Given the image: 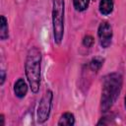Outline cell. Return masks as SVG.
<instances>
[{"instance_id": "obj_8", "label": "cell", "mask_w": 126, "mask_h": 126, "mask_svg": "<svg viewBox=\"0 0 126 126\" xmlns=\"http://www.w3.org/2000/svg\"><path fill=\"white\" fill-rule=\"evenodd\" d=\"M57 125H59V126H73V125H75L74 114L71 112H64L60 116V118L57 122Z\"/></svg>"}, {"instance_id": "obj_10", "label": "cell", "mask_w": 126, "mask_h": 126, "mask_svg": "<svg viewBox=\"0 0 126 126\" xmlns=\"http://www.w3.org/2000/svg\"><path fill=\"white\" fill-rule=\"evenodd\" d=\"M103 61H104V59L101 58V57H99V56L94 57L90 61V63H89L90 70L93 71V72H98L100 70V68L102 67V65H103Z\"/></svg>"}, {"instance_id": "obj_9", "label": "cell", "mask_w": 126, "mask_h": 126, "mask_svg": "<svg viewBox=\"0 0 126 126\" xmlns=\"http://www.w3.org/2000/svg\"><path fill=\"white\" fill-rule=\"evenodd\" d=\"M9 37V28H8V20L4 15L0 17V38L1 40H6Z\"/></svg>"}, {"instance_id": "obj_7", "label": "cell", "mask_w": 126, "mask_h": 126, "mask_svg": "<svg viewBox=\"0 0 126 126\" xmlns=\"http://www.w3.org/2000/svg\"><path fill=\"white\" fill-rule=\"evenodd\" d=\"M114 1L113 0H100L98 4V11L102 16H108L113 12Z\"/></svg>"}, {"instance_id": "obj_12", "label": "cell", "mask_w": 126, "mask_h": 126, "mask_svg": "<svg viewBox=\"0 0 126 126\" xmlns=\"http://www.w3.org/2000/svg\"><path fill=\"white\" fill-rule=\"evenodd\" d=\"M83 45L86 47H92L94 44V37L92 35H85L83 38Z\"/></svg>"}, {"instance_id": "obj_13", "label": "cell", "mask_w": 126, "mask_h": 126, "mask_svg": "<svg viewBox=\"0 0 126 126\" xmlns=\"http://www.w3.org/2000/svg\"><path fill=\"white\" fill-rule=\"evenodd\" d=\"M5 78H6V73L4 70H1V81H0V85L3 86L4 82H5Z\"/></svg>"}, {"instance_id": "obj_2", "label": "cell", "mask_w": 126, "mask_h": 126, "mask_svg": "<svg viewBox=\"0 0 126 126\" xmlns=\"http://www.w3.org/2000/svg\"><path fill=\"white\" fill-rule=\"evenodd\" d=\"M41 60L42 55L36 47H31L25 61V73L29 86L33 94H37L41 82Z\"/></svg>"}, {"instance_id": "obj_15", "label": "cell", "mask_w": 126, "mask_h": 126, "mask_svg": "<svg viewBox=\"0 0 126 126\" xmlns=\"http://www.w3.org/2000/svg\"><path fill=\"white\" fill-rule=\"evenodd\" d=\"M124 105H125V108H126V95H125V100H124Z\"/></svg>"}, {"instance_id": "obj_4", "label": "cell", "mask_w": 126, "mask_h": 126, "mask_svg": "<svg viewBox=\"0 0 126 126\" xmlns=\"http://www.w3.org/2000/svg\"><path fill=\"white\" fill-rule=\"evenodd\" d=\"M52 100H53V93L51 90H47L42 97L40 98L37 109H36V121L39 124H43L45 121L48 120L51 107H52Z\"/></svg>"}, {"instance_id": "obj_3", "label": "cell", "mask_w": 126, "mask_h": 126, "mask_svg": "<svg viewBox=\"0 0 126 126\" xmlns=\"http://www.w3.org/2000/svg\"><path fill=\"white\" fill-rule=\"evenodd\" d=\"M65 15V3L64 0H53L52 3V32L53 38L56 44H60L64 35V17Z\"/></svg>"}, {"instance_id": "obj_6", "label": "cell", "mask_w": 126, "mask_h": 126, "mask_svg": "<svg viewBox=\"0 0 126 126\" xmlns=\"http://www.w3.org/2000/svg\"><path fill=\"white\" fill-rule=\"evenodd\" d=\"M29 83H27L23 78H19L13 87V91L15 95L18 98H24L27 94H28V90H29Z\"/></svg>"}, {"instance_id": "obj_1", "label": "cell", "mask_w": 126, "mask_h": 126, "mask_svg": "<svg viewBox=\"0 0 126 126\" xmlns=\"http://www.w3.org/2000/svg\"><path fill=\"white\" fill-rule=\"evenodd\" d=\"M123 85V77L118 72H113L103 78L100 108L102 112H107L117 100Z\"/></svg>"}, {"instance_id": "obj_5", "label": "cell", "mask_w": 126, "mask_h": 126, "mask_svg": "<svg viewBox=\"0 0 126 126\" xmlns=\"http://www.w3.org/2000/svg\"><path fill=\"white\" fill-rule=\"evenodd\" d=\"M97 37L99 44L102 48H108L111 45L112 42V37H113V31L111 25L103 21L99 24L97 28Z\"/></svg>"}, {"instance_id": "obj_11", "label": "cell", "mask_w": 126, "mask_h": 126, "mask_svg": "<svg viewBox=\"0 0 126 126\" xmlns=\"http://www.w3.org/2000/svg\"><path fill=\"white\" fill-rule=\"evenodd\" d=\"M90 5V0H73V6L76 11L84 12L88 9Z\"/></svg>"}, {"instance_id": "obj_14", "label": "cell", "mask_w": 126, "mask_h": 126, "mask_svg": "<svg viewBox=\"0 0 126 126\" xmlns=\"http://www.w3.org/2000/svg\"><path fill=\"white\" fill-rule=\"evenodd\" d=\"M0 120H1V122H0V126H4V125H5V123H4L5 118H4V115H3V114L0 115Z\"/></svg>"}]
</instances>
